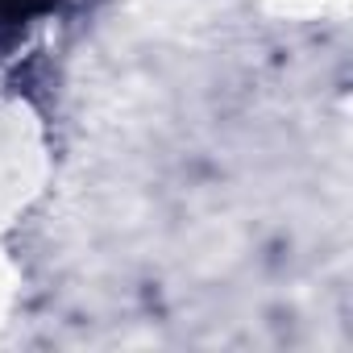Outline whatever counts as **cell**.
I'll use <instances>...</instances> for the list:
<instances>
[{"label": "cell", "instance_id": "cell-1", "mask_svg": "<svg viewBox=\"0 0 353 353\" xmlns=\"http://www.w3.org/2000/svg\"><path fill=\"white\" fill-rule=\"evenodd\" d=\"M46 0H0V26H17L30 13H38Z\"/></svg>", "mask_w": 353, "mask_h": 353}]
</instances>
